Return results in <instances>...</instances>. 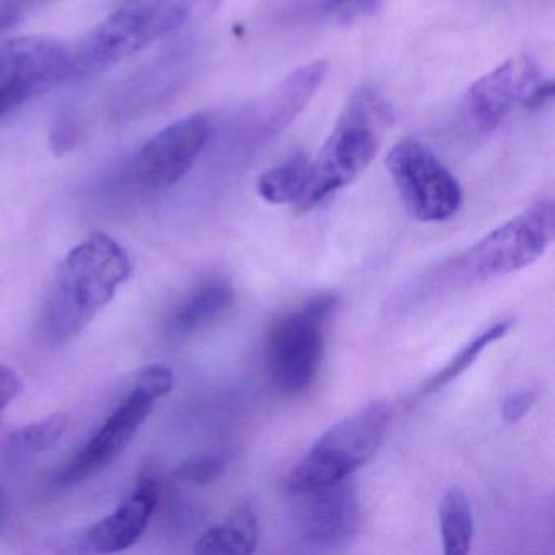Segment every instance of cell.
Segmentation results:
<instances>
[{
  "label": "cell",
  "mask_w": 555,
  "mask_h": 555,
  "mask_svg": "<svg viewBox=\"0 0 555 555\" xmlns=\"http://www.w3.org/2000/svg\"><path fill=\"white\" fill-rule=\"evenodd\" d=\"M131 272L128 253L106 233H92L70 249L57 266L44 310L50 339L63 344L82 333Z\"/></svg>",
  "instance_id": "cell-1"
},
{
  "label": "cell",
  "mask_w": 555,
  "mask_h": 555,
  "mask_svg": "<svg viewBox=\"0 0 555 555\" xmlns=\"http://www.w3.org/2000/svg\"><path fill=\"white\" fill-rule=\"evenodd\" d=\"M554 235L555 204L544 197L441 264L427 284L457 291L505 278L538 261Z\"/></svg>",
  "instance_id": "cell-2"
},
{
  "label": "cell",
  "mask_w": 555,
  "mask_h": 555,
  "mask_svg": "<svg viewBox=\"0 0 555 555\" xmlns=\"http://www.w3.org/2000/svg\"><path fill=\"white\" fill-rule=\"evenodd\" d=\"M389 118V106L376 90L362 87L350 96L320 154L310 162L307 188L297 204L300 212L313 209L370 167Z\"/></svg>",
  "instance_id": "cell-3"
},
{
  "label": "cell",
  "mask_w": 555,
  "mask_h": 555,
  "mask_svg": "<svg viewBox=\"0 0 555 555\" xmlns=\"http://www.w3.org/2000/svg\"><path fill=\"white\" fill-rule=\"evenodd\" d=\"M220 0H142L109 15L76 57V69L115 66L183 27L188 21L216 8Z\"/></svg>",
  "instance_id": "cell-4"
},
{
  "label": "cell",
  "mask_w": 555,
  "mask_h": 555,
  "mask_svg": "<svg viewBox=\"0 0 555 555\" xmlns=\"http://www.w3.org/2000/svg\"><path fill=\"white\" fill-rule=\"evenodd\" d=\"M391 418L389 402L373 401L337 422L288 473L285 486L295 493L352 476L375 456Z\"/></svg>",
  "instance_id": "cell-5"
},
{
  "label": "cell",
  "mask_w": 555,
  "mask_h": 555,
  "mask_svg": "<svg viewBox=\"0 0 555 555\" xmlns=\"http://www.w3.org/2000/svg\"><path fill=\"white\" fill-rule=\"evenodd\" d=\"M337 298L320 295L269 327L266 340V370L269 382L282 396L308 391L323 359L324 327L336 308Z\"/></svg>",
  "instance_id": "cell-6"
},
{
  "label": "cell",
  "mask_w": 555,
  "mask_h": 555,
  "mask_svg": "<svg viewBox=\"0 0 555 555\" xmlns=\"http://www.w3.org/2000/svg\"><path fill=\"white\" fill-rule=\"evenodd\" d=\"M386 167L402 203L418 222H444L456 216L463 191L427 145L411 138L398 142L386 157Z\"/></svg>",
  "instance_id": "cell-7"
},
{
  "label": "cell",
  "mask_w": 555,
  "mask_h": 555,
  "mask_svg": "<svg viewBox=\"0 0 555 555\" xmlns=\"http://www.w3.org/2000/svg\"><path fill=\"white\" fill-rule=\"evenodd\" d=\"M292 495L295 529L310 547H343L359 534V493L349 477Z\"/></svg>",
  "instance_id": "cell-8"
},
{
  "label": "cell",
  "mask_w": 555,
  "mask_h": 555,
  "mask_svg": "<svg viewBox=\"0 0 555 555\" xmlns=\"http://www.w3.org/2000/svg\"><path fill=\"white\" fill-rule=\"evenodd\" d=\"M212 126L206 115H191L157 132L134 158L139 183L164 191L180 183L209 142Z\"/></svg>",
  "instance_id": "cell-9"
},
{
  "label": "cell",
  "mask_w": 555,
  "mask_h": 555,
  "mask_svg": "<svg viewBox=\"0 0 555 555\" xmlns=\"http://www.w3.org/2000/svg\"><path fill=\"white\" fill-rule=\"evenodd\" d=\"M157 399L134 385L125 401L112 412L92 440L61 470L63 483H79L92 479L115 463L141 430Z\"/></svg>",
  "instance_id": "cell-10"
},
{
  "label": "cell",
  "mask_w": 555,
  "mask_h": 555,
  "mask_svg": "<svg viewBox=\"0 0 555 555\" xmlns=\"http://www.w3.org/2000/svg\"><path fill=\"white\" fill-rule=\"evenodd\" d=\"M76 70V56L53 38L28 37L0 43V87L24 83L40 93Z\"/></svg>",
  "instance_id": "cell-11"
},
{
  "label": "cell",
  "mask_w": 555,
  "mask_h": 555,
  "mask_svg": "<svg viewBox=\"0 0 555 555\" xmlns=\"http://www.w3.org/2000/svg\"><path fill=\"white\" fill-rule=\"evenodd\" d=\"M542 80L544 76L531 57H513L470 87L467 93L470 115L486 128H493L516 105H528Z\"/></svg>",
  "instance_id": "cell-12"
},
{
  "label": "cell",
  "mask_w": 555,
  "mask_h": 555,
  "mask_svg": "<svg viewBox=\"0 0 555 555\" xmlns=\"http://www.w3.org/2000/svg\"><path fill=\"white\" fill-rule=\"evenodd\" d=\"M157 505V483L142 479L121 506L80 534V547L93 554H116L132 547L147 529Z\"/></svg>",
  "instance_id": "cell-13"
},
{
  "label": "cell",
  "mask_w": 555,
  "mask_h": 555,
  "mask_svg": "<svg viewBox=\"0 0 555 555\" xmlns=\"http://www.w3.org/2000/svg\"><path fill=\"white\" fill-rule=\"evenodd\" d=\"M330 64L326 61H313L305 64L285 77L274 90L259 102L255 109L256 138H271L287 129L301 112L310 105L320 87L326 79Z\"/></svg>",
  "instance_id": "cell-14"
},
{
  "label": "cell",
  "mask_w": 555,
  "mask_h": 555,
  "mask_svg": "<svg viewBox=\"0 0 555 555\" xmlns=\"http://www.w3.org/2000/svg\"><path fill=\"white\" fill-rule=\"evenodd\" d=\"M235 301L232 284L222 279H210L191 292L183 304L175 308L167 321L168 336L188 339L209 327L223 317Z\"/></svg>",
  "instance_id": "cell-15"
},
{
  "label": "cell",
  "mask_w": 555,
  "mask_h": 555,
  "mask_svg": "<svg viewBox=\"0 0 555 555\" xmlns=\"http://www.w3.org/2000/svg\"><path fill=\"white\" fill-rule=\"evenodd\" d=\"M258 513L251 503H243L223 521L204 532L194 552L203 555H249L258 547Z\"/></svg>",
  "instance_id": "cell-16"
},
{
  "label": "cell",
  "mask_w": 555,
  "mask_h": 555,
  "mask_svg": "<svg viewBox=\"0 0 555 555\" xmlns=\"http://www.w3.org/2000/svg\"><path fill=\"white\" fill-rule=\"evenodd\" d=\"M441 542L444 555H467L474 539V513L466 492L451 487L441 496L440 509Z\"/></svg>",
  "instance_id": "cell-17"
},
{
  "label": "cell",
  "mask_w": 555,
  "mask_h": 555,
  "mask_svg": "<svg viewBox=\"0 0 555 555\" xmlns=\"http://www.w3.org/2000/svg\"><path fill=\"white\" fill-rule=\"evenodd\" d=\"M310 160L307 155L295 154L261 175L258 194L269 204H298L307 188Z\"/></svg>",
  "instance_id": "cell-18"
},
{
  "label": "cell",
  "mask_w": 555,
  "mask_h": 555,
  "mask_svg": "<svg viewBox=\"0 0 555 555\" xmlns=\"http://www.w3.org/2000/svg\"><path fill=\"white\" fill-rule=\"evenodd\" d=\"M512 326V320L496 321L492 326L477 334V336L474 337L473 340H469L440 372L435 373V375L425 383L424 392L438 391V389L444 388V386L454 382L457 376L466 373L492 344L499 343L502 337L508 334Z\"/></svg>",
  "instance_id": "cell-19"
},
{
  "label": "cell",
  "mask_w": 555,
  "mask_h": 555,
  "mask_svg": "<svg viewBox=\"0 0 555 555\" xmlns=\"http://www.w3.org/2000/svg\"><path fill=\"white\" fill-rule=\"evenodd\" d=\"M66 430L67 418L63 414L48 415L15 431L12 443L21 450L38 453L54 447Z\"/></svg>",
  "instance_id": "cell-20"
},
{
  "label": "cell",
  "mask_w": 555,
  "mask_h": 555,
  "mask_svg": "<svg viewBox=\"0 0 555 555\" xmlns=\"http://www.w3.org/2000/svg\"><path fill=\"white\" fill-rule=\"evenodd\" d=\"M232 456L227 451H217V453L199 454L184 461L177 469V476L183 482L191 486H209L223 476L229 467Z\"/></svg>",
  "instance_id": "cell-21"
},
{
  "label": "cell",
  "mask_w": 555,
  "mask_h": 555,
  "mask_svg": "<svg viewBox=\"0 0 555 555\" xmlns=\"http://www.w3.org/2000/svg\"><path fill=\"white\" fill-rule=\"evenodd\" d=\"M173 370L162 365V363H151V365L144 366L135 379V386L144 389L154 399L167 396L173 389Z\"/></svg>",
  "instance_id": "cell-22"
},
{
  "label": "cell",
  "mask_w": 555,
  "mask_h": 555,
  "mask_svg": "<svg viewBox=\"0 0 555 555\" xmlns=\"http://www.w3.org/2000/svg\"><path fill=\"white\" fill-rule=\"evenodd\" d=\"M539 395H541L539 389L529 388L506 396L502 401V405H500V415H502L503 421L508 422V424L521 421L531 411L532 405L539 399Z\"/></svg>",
  "instance_id": "cell-23"
},
{
  "label": "cell",
  "mask_w": 555,
  "mask_h": 555,
  "mask_svg": "<svg viewBox=\"0 0 555 555\" xmlns=\"http://www.w3.org/2000/svg\"><path fill=\"white\" fill-rule=\"evenodd\" d=\"M34 96H37V92L31 87L24 86V83L0 87V119L17 109L18 106L24 105L28 100L34 99Z\"/></svg>",
  "instance_id": "cell-24"
},
{
  "label": "cell",
  "mask_w": 555,
  "mask_h": 555,
  "mask_svg": "<svg viewBox=\"0 0 555 555\" xmlns=\"http://www.w3.org/2000/svg\"><path fill=\"white\" fill-rule=\"evenodd\" d=\"M22 379L14 369L0 363V411H4L22 392Z\"/></svg>",
  "instance_id": "cell-25"
},
{
  "label": "cell",
  "mask_w": 555,
  "mask_h": 555,
  "mask_svg": "<svg viewBox=\"0 0 555 555\" xmlns=\"http://www.w3.org/2000/svg\"><path fill=\"white\" fill-rule=\"evenodd\" d=\"M15 22V14H0V31L5 30V28L11 27Z\"/></svg>",
  "instance_id": "cell-26"
},
{
  "label": "cell",
  "mask_w": 555,
  "mask_h": 555,
  "mask_svg": "<svg viewBox=\"0 0 555 555\" xmlns=\"http://www.w3.org/2000/svg\"><path fill=\"white\" fill-rule=\"evenodd\" d=\"M349 2H352V0H330L331 5L349 4Z\"/></svg>",
  "instance_id": "cell-27"
},
{
  "label": "cell",
  "mask_w": 555,
  "mask_h": 555,
  "mask_svg": "<svg viewBox=\"0 0 555 555\" xmlns=\"http://www.w3.org/2000/svg\"><path fill=\"white\" fill-rule=\"evenodd\" d=\"M2 522H4V513H2V506H0V528H2Z\"/></svg>",
  "instance_id": "cell-28"
}]
</instances>
